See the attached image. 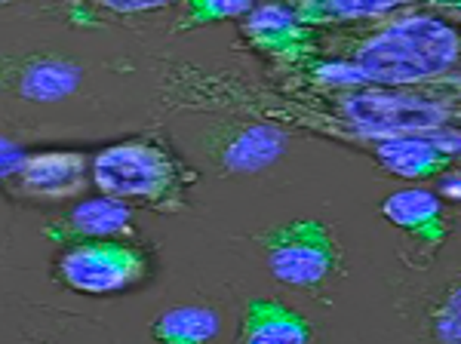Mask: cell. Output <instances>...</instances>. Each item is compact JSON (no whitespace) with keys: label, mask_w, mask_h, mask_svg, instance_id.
I'll use <instances>...</instances> for the list:
<instances>
[{"label":"cell","mask_w":461,"mask_h":344,"mask_svg":"<svg viewBox=\"0 0 461 344\" xmlns=\"http://www.w3.org/2000/svg\"><path fill=\"white\" fill-rule=\"evenodd\" d=\"M219 332V317L210 308H176L154 320L151 335L158 344H206Z\"/></svg>","instance_id":"cell-14"},{"label":"cell","mask_w":461,"mask_h":344,"mask_svg":"<svg viewBox=\"0 0 461 344\" xmlns=\"http://www.w3.org/2000/svg\"><path fill=\"white\" fill-rule=\"evenodd\" d=\"M458 289H452L449 298H446V304L440 308L434 320V332H437V341L440 344H461V326H458Z\"/></svg>","instance_id":"cell-17"},{"label":"cell","mask_w":461,"mask_h":344,"mask_svg":"<svg viewBox=\"0 0 461 344\" xmlns=\"http://www.w3.org/2000/svg\"><path fill=\"white\" fill-rule=\"evenodd\" d=\"M68 231L86 240H108L111 234H121L130 228V206L117 204L111 197L84 200L68 213Z\"/></svg>","instance_id":"cell-13"},{"label":"cell","mask_w":461,"mask_h":344,"mask_svg":"<svg viewBox=\"0 0 461 344\" xmlns=\"http://www.w3.org/2000/svg\"><path fill=\"white\" fill-rule=\"evenodd\" d=\"M302 104V123L336 139L378 141L400 136L443 132L458 117V89L434 86H360V89H304L289 95Z\"/></svg>","instance_id":"cell-1"},{"label":"cell","mask_w":461,"mask_h":344,"mask_svg":"<svg viewBox=\"0 0 461 344\" xmlns=\"http://www.w3.org/2000/svg\"><path fill=\"white\" fill-rule=\"evenodd\" d=\"M326 56L360 74L363 86H434L458 62V34L446 19L400 16L369 34L336 43Z\"/></svg>","instance_id":"cell-2"},{"label":"cell","mask_w":461,"mask_h":344,"mask_svg":"<svg viewBox=\"0 0 461 344\" xmlns=\"http://www.w3.org/2000/svg\"><path fill=\"white\" fill-rule=\"evenodd\" d=\"M314 332L299 311L267 298H249L240 323V344H311Z\"/></svg>","instance_id":"cell-12"},{"label":"cell","mask_w":461,"mask_h":344,"mask_svg":"<svg viewBox=\"0 0 461 344\" xmlns=\"http://www.w3.org/2000/svg\"><path fill=\"white\" fill-rule=\"evenodd\" d=\"M56 276L74 293L114 295L148 276V258L136 246L117 240L74 243L59 256Z\"/></svg>","instance_id":"cell-5"},{"label":"cell","mask_w":461,"mask_h":344,"mask_svg":"<svg viewBox=\"0 0 461 344\" xmlns=\"http://www.w3.org/2000/svg\"><path fill=\"white\" fill-rule=\"evenodd\" d=\"M382 215L393 228L403 231L421 246H440L446 240V219L443 206L434 191L425 188H403L384 197Z\"/></svg>","instance_id":"cell-11"},{"label":"cell","mask_w":461,"mask_h":344,"mask_svg":"<svg viewBox=\"0 0 461 344\" xmlns=\"http://www.w3.org/2000/svg\"><path fill=\"white\" fill-rule=\"evenodd\" d=\"M443 197L458 200V176H456V172H452V176L446 178V185H443Z\"/></svg>","instance_id":"cell-20"},{"label":"cell","mask_w":461,"mask_h":344,"mask_svg":"<svg viewBox=\"0 0 461 344\" xmlns=\"http://www.w3.org/2000/svg\"><path fill=\"white\" fill-rule=\"evenodd\" d=\"M80 65L62 56H32L19 62L16 68L6 74V84L19 99L28 102H59L68 99L74 89L80 86Z\"/></svg>","instance_id":"cell-10"},{"label":"cell","mask_w":461,"mask_h":344,"mask_svg":"<svg viewBox=\"0 0 461 344\" xmlns=\"http://www.w3.org/2000/svg\"><path fill=\"white\" fill-rule=\"evenodd\" d=\"M289 145L286 132L274 123H225L206 136V154L219 169L252 176L280 160Z\"/></svg>","instance_id":"cell-6"},{"label":"cell","mask_w":461,"mask_h":344,"mask_svg":"<svg viewBox=\"0 0 461 344\" xmlns=\"http://www.w3.org/2000/svg\"><path fill=\"white\" fill-rule=\"evenodd\" d=\"M375 157L384 169L400 178H430L440 176L458 157V130L449 126L446 132H428V136H400L378 141Z\"/></svg>","instance_id":"cell-8"},{"label":"cell","mask_w":461,"mask_h":344,"mask_svg":"<svg viewBox=\"0 0 461 344\" xmlns=\"http://www.w3.org/2000/svg\"><path fill=\"white\" fill-rule=\"evenodd\" d=\"M400 4L391 0H308V4L295 6L299 19L308 28L317 25H339V22H366L382 19L397 13Z\"/></svg>","instance_id":"cell-15"},{"label":"cell","mask_w":461,"mask_h":344,"mask_svg":"<svg viewBox=\"0 0 461 344\" xmlns=\"http://www.w3.org/2000/svg\"><path fill=\"white\" fill-rule=\"evenodd\" d=\"M93 182L117 204H142L160 213L182 206L191 176L169 151L148 139L117 141L93 157Z\"/></svg>","instance_id":"cell-3"},{"label":"cell","mask_w":461,"mask_h":344,"mask_svg":"<svg viewBox=\"0 0 461 344\" xmlns=\"http://www.w3.org/2000/svg\"><path fill=\"white\" fill-rule=\"evenodd\" d=\"M22 163H25V154L19 151L13 141L0 139V178H13L19 176Z\"/></svg>","instance_id":"cell-18"},{"label":"cell","mask_w":461,"mask_h":344,"mask_svg":"<svg viewBox=\"0 0 461 344\" xmlns=\"http://www.w3.org/2000/svg\"><path fill=\"white\" fill-rule=\"evenodd\" d=\"M86 185V157L80 151H41L25 157L16 188L32 200H71Z\"/></svg>","instance_id":"cell-9"},{"label":"cell","mask_w":461,"mask_h":344,"mask_svg":"<svg viewBox=\"0 0 461 344\" xmlns=\"http://www.w3.org/2000/svg\"><path fill=\"white\" fill-rule=\"evenodd\" d=\"M243 37L252 50L277 59L286 68H295L304 59L314 56V32L299 19L293 6L265 4L252 6L240 25Z\"/></svg>","instance_id":"cell-7"},{"label":"cell","mask_w":461,"mask_h":344,"mask_svg":"<svg viewBox=\"0 0 461 344\" xmlns=\"http://www.w3.org/2000/svg\"><path fill=\"white\" fill-rule=\"evenodd\" d=\"M265 249L267 271L295 289L323 286L339 274V246L330 228L317 219H295L258 237Z\"/></svg>","instance_id":"cell-4"},{"label":"cell","mask_w":461,"mask_h":344,"mask_svg":"<svg viewBox=\"0 0 461 344\" xmlns=\"http://www.w3.org/2000/svg\"><path fill=\"white\" fill-rule=\"evenodd\" d=\"M249 10H252V4H247V0H200V4L188 6V16L182 19V28L203 25V22L247 16Z\"/></svg>","instance_id":"cell-16"},{"label":"cell","mask_w":461,"mask_h":344,"mask_svg":"<svg viewBox=\"0 0 461 344\" xmlns=\"http://www.w3.org/2000/svg\"><path fill=\"white\" fill-rule=\"evenodd\" d=\"M163 0H105V10L114 13H151V10H163Z\"/></svg>","instance_id":"cell-19"}]
</instances>
